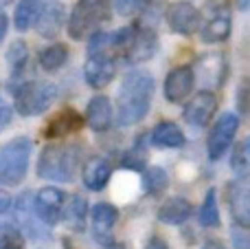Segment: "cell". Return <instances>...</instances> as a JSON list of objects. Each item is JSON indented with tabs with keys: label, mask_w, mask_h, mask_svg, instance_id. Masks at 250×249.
<instances>
[{
	"label": "cell",
	"mask_w": 250,
	"mask_h": 249,
	"mask_svg": "<svg viewBox=\"0 0 250 249\" xmlns=\"http://www.w3.org/2000/svg\"><path fill=\"white\" fill-rule=\"evenodd\" d=\"M9 207H11V194L0 190V214H4Z\"/></svg>",
	"instance_id": "36"
},
{
	"label": "cell",
	"mask_w": 250,
	"mask_h": 249,
	"mask_svg": "<svg viewBox=\"0 0 250 249\" xmlns=\"http://www.w3.org/2000/svg\"><path fill=\"white\" fill-rule=\"evenodd\" d=\"M235 104H237V110L244 119L250 122V75L242 79L239 84V91H237V97H235Z\"/></svg>",
	"instance_id": "32"
},
{
	"label": "cell",
	"mask_w": 250,
	"mask_h": 249,
	"mask_svg": "<svg viewBox=\"0 0 250 249\" xmlns=\"http://www.w3.org/2000/svg\"><path fill=\"white\" fill-rule=\"evenodd\" d=\"M195 86V75L191 66H176L165 79V97L171 104H180L191 95Z\"/></svg>",
	"instance_id": "15"
},
{
	"label": "cell",
	"mask_w": 250,
	"mask_h": 249,
	"mask_svg": "<svg viewBox=\"0 0 250 249\" xmlns=\"http://www.w3.org/2000/svg\"><path fill=\"white\" fill-rule=\"evenodd\" d=\"M226 197H229V210L235 225L250 229V181L237 179L229 183Z\"/></svg>",
	"instance_id": "11"
},
{
	"label": "cell",
	"mask_w": 250,
	"mask_h": 249,
	"mask_svg": "<svg viewBox=\"0 0 250 249\" xmlns=\"http://www.w3.org/2000/svg\"><path fill=\"white\" fill-rule=\"evenodd\" d=\"M202 249H226V247L222 245L220 241H207V243L202 245Z\"/></svg>",
	"instance_id": "39"
},
{
	"label": "cell",
	"mask_w": 250,
	"mask_h": 249,
	"mask_svg": "<svg viewBox=\"0 0 250 249\" xmlns=\"http://www.w3.org/2000/svg\"><path fill=\"white\" fill-rule=\"evenodd\" d=\"M154 0H114V7L121 16H134V13L143 11L147 4H151Z\"/></svg>",
	"instance_id": "33"
},
{
	"label": "cell",
	"mask_w": 250,
	"mask_h": 249,
	"mask_svg": "<svg viewBox=\"0 0 250 249\" xmlns=\"http://www.w3.org/2000/svg\"><path fill=\"white\" fill-rule=\"evenodd\" d=\"M198 33L202 42H224L230 35V7L224 0L208 2L207 11L200 16Z\"/></svg>",
	"instance_id": "8"
},
{
	"label": "cell",
	"mask_w": 250,
	"mask_h": 249,
	"mask_svg": "<svg viewBox=\"0 0 250 249\" xmlns=\"http://www.w3.org/2000/svg\"><path fill=\"white\" fill-rule=\"evenodd\" d=\"M154 97V79L143 71H132L123 79L121 91L117 100V119L121 126H134L138 124L151 106Z\"/></svg>",
	"instance_id": "1"
},
{
	"label": "cell",
	"mask_w": 250,
	"mask_h": 249,
	"mask_svg": "<svg viewBox=\"0 0 250 249\" xmlns=\"http://www.w3.org/2000/svg\"><path fill=\"white\" fill-rule=\"evenodd\" d=\"M0 249H24V236L13 225L0 227Z\"/></svg>",
	"instance_id": "30"
},
{
	"label": "cell",
	"mask_w": 250,
	"mask_h": 249,
	"mask_svg": "<svg viewBox=\"0 0 250 249\" xmlns=\"http://www.w3.org/2000/svg\"><path fill=\"white\" fill-rule=\"evenodd\" d=\"M62 216H64L66 225H68L73 232H83V227H86V216H88L86 199L75 194V197L68 201V207L62 210Z\"/></svg>",
	"instance_id": "24"
},
{
	"label": "cell",
	"mask_w": 250,
	"mask_h": 249,
	"mask_svg": "<svg viewBox=\"0 0 250 249\" xmlns=\"http://www.w3.org/2000/svg\"><path fill=\"white\" fill-rule=\"evenodd\" d=\"M169 185V176L163 168H147L145 174H143V188L149 197H160V194L167 190Z\"/></svg>",
	"instance_id": "26"
},
{
	"label": "cell",
	"mask_w": 250,
	"mask_h": 249,
	"mask_svg": "<svg viewBox=\"0 0 250 249\" xmlns=\"http://www.w3.org/2000/svg\"><path fill=\"white\" fill-rule=\"evenodd\" d=\"M112 249H114V247H112Z\"/></svg>",
	"instance_id": "41"
},
{
	"label": "cell",
	"mask_w": 250,
	"mask_h": 249,
	"mask_svg": "<svg viewBox=\"0 0 250 249\" xmlns=\"http://www.w3.org/2000/svg\"><path fill=\"white\" fill-rule=\"evenodd\" d=\"M112 16V0H77L68 16V35L73 40H88L99 33Z\"/></svg>",
	"instance_id": "4"
},
{
	"label": "cell",
	"mask_w": 250,
	"mask_h": 249,
	"mask_svg": "<svg viewBox=\"0 0 250 249\" xmlns=\"http://www.w3.org/2000/svg\"><path fill=\"white\" fill-rule=\"evenodd\" d=\"M42 9H44L42 0H20L16 7V13H13V25H16V29L29 31L31 26L38 22Z\"/></svg>",
	"instance_id": "23"
},
{
	"label": "cell",
	"mask_w": 250,
	"mask_h": 249,
	"mask_svg": "<svg viewBox=\"0 0 250 249\" xmlns=\"http://www.w3.org/2000/svg\"><path fill=\"white\" fill-rule=\"evenodd\" d=\"M7 29H9V18L0 11V44H2L4 35H7Z\"/></svg>",
	"instance_id": "37"
},
{
	"label": "cell",
	"mask_w": 250,
	"mask_h": 249,
	"mask_svg": "<svg viewBox=\"0 0 250 249\" xmlns=\"http://www.w3.org/2000/svg\"><path fill=\"white\" fill-rule=\"evenodd\" d=\"M68 60V47L60 42H53L48 44L46 49L40 51V66H42L46 73H53V71L62 69Z\"/></svg>",
	"instance_id": "25"
},
{
	"label": "cell",
	"mask_w": 250,
	"mask_h": 249,
	"mask_svg": "<svg viewBox=\"0 0 250 249\" xmlns=\"http://www.w3.org/2000/svg\"><path fill=\"white\" fill-rule=\"evenodd\" d=\"M233 245L237 249H250V236L248 232H244V227L233 229Z\"/></svg>",
	"instance_id": "34"
},
{
	"label": "cell",
	"mask_w": 250,
	"mask_h": 249,
	"mask_svg": "<svg viewBox=\"0 0 250 249\" xmlns=\"http://www.w3.org/2000/svg\"><path fill=\"white\" fill-rule=\"evenodd\" d=\"M112 51L119 55L125 64H141L158 51V38L156 31L147 25L134 22L129 26H123L117 33H112Z\"/></svg>",
	"instance_id": "2"
},
{
	"label": "cell",
	"mask_w": 250,
	"mask_h": 249,
	"mask_svg": "<svg viewBox=\"0 0 250 249\" xmlns=\"http://www.w3.org/2000/svg\"><path fill=\"white\" fill-rule=\"evenodd\" d=\"M151 144L156 148H182L185 146V132L173 122H160L151 130Z\"/></svg>",
	"instance_id": "21"
},
{
	"label": "cell",
	"mask_w": 250,
	"mask_h": 249,
	"mask_svg": "<svg viewBox=\"0 0 250 249\" xmlns=\"http://www.w3.org/2000/svg\"><path fill=\"white\" fill-rule=\"evenodd\" d=\"M237 128H239V119L233 113H224L213 124L211 132H208V139H207V152L211 161H220L226 154V150L230 148L235 135H237Z\"/></svg>",
	"instance_id": "9"
},
{
	"label": "cell",
	"mask_w": 250,
	"mask_h": 249,
	"mask_svg": "<svg viewBox=\"0 0 250 249\" xmlns=\"http://www.w3.org/2000/svg\"><path fill=\"white\" fill-rule=\"evenodd\" d=\"M147 249H169V247H167V243H165L163 238H151Z\"/></svg>",
	"instance_id": "38"
},
{
	"label": "cell",
	"mask_w": 250,
	"mask_h": 249,
	"mask_svg": "<svg viewBox=\"0 0 250 249\" xmlns=\"http://www.w3.org/2000/svg\"><path fill=\"white\" fill-rule=\"evenodd\" d=\"M200 225L204 227H217L220 225V210H217V201H215V190H208L207 197H204V203L200 207Z\"/></svg>",
	"instance_id": "28"
},
{
	"label": "cell",
	"mask_w": 250,
	"mask_h": 249,
	"mask_svg": "<svg viewBox=\"0 0 250 249\" xmlns=\"http://www.w3.org/2000/svg\"><path fill=\"white\" fill-rule=\"evenodd\" d=\"M230 168H233V172L239 176V179H246V176H250V137H246V139H244L242 144L235 148Z\"/></svg>",
	"instance_id": "27"
},
{
	"label": "cell",
	"mask_w": 250,
	"mask_h": 249,
	"mask_svg": "<svg viewBox=\"0 0 250 249\" xmlns=\"http://www.w3.org/2000/svg\"><path fill=\"white\" fill-rule=\"evenodd\" d=\"M191 216V203L182 197H171L158 207V221L167 225H182Z\"/></svg>",
	"instance_id": "20"
},
{
	"label": "cell",
	"mask_w": 250,
	"mask_h": 249,
	"mask_svg": "<svg viewBox=\"0 0 250 249\" xmlns=\"http://www.w3.org/2000/svg\"><path fill=\"white\" fill-rule=\"evenodd\" d=\"M145 161H147V154H145V144H143V137H141V139H136V144L132 146V150L123 157V166L132 168V170H143Z\"/></svg>",
	"instance_id": "31"
},
{
	"label": "cell",
	"mask_w": 250,
	"mask_h": 249,
	"mask_svg": "<svg viewBox=\"0 0 250 249\" xmlns=\"http://www.w3.org/2000/svg\"><path fill=\"white\" fill-rule=\"evenodd\" d=\"M86 124L95 132H105L112 126V104L105 95H95L88 101Z\"/></svg>",
	"instance_id": "19"
},
{
	"label": "cell",
	"mask_w": 250,
	"mask_h": 249,
	"mask_svg": "<svg viewBox=\"0 0 250 249\" xmlns=\"http://www.w3.org/2000/svg\"><path fill=\"white\" fill-rule=\"evenodd\" d=\"M9 2H13V0H0V7H4V4H9Z\"/></svg>",
	"instance_id": "40"
},
{
	"label": "cell",
	"mask_w": 250,
	"mask_h": 249,
	"mask_svg": "<svg viewBox=\"0 0 250 249\" xmlns=\"http://www.w3.org/2000/svg\"><path fill=\"white\" fill-rule=\"evenodd\" d=\"M62 22H64V9L60 4H51V7L44 4L42 13H40L38 22L33 26L38 29V33L42 38H55L62 29Z\"/></svg>",
	"instance_id": "22"
},
{
	"label": "cell",
	"mask_w": 250,
	"mask_h": 249,
	"mask_svg": "<svg viewBox=\"0 0 250 249\" xmlns=\"http://www.w3.org/2000/svg\"><path fill=\"white\" fill-rule=\"evenodd\" d=\"M55 100H57V86L51 82H42V79L22 82L13 91V108L22 117L42 115L46 108H51V104Z\"/></svg>",
	"instance_id": "6"
},
{
	"label": "cell",
	"mask_w": 250,
	"mask_h": 249,
	"mask_svg": "<svg viewBox=\"0 0 250 249\" xmlns=\"http://www.w3.org/2000/svg\"><path fill=\"white\" fill-rule=\"evenodd\" d=\"M88 44V60L83 66V77L88 86L95 91L105 88L114 79L117 73V55L112 51V33H95L90 35Z\"/></svg>",
	"instance_id": "3"
},
{
	"label": "cell",
	"mask_w": 250,
	"mask_h": 249,
	"mask_svg": "<svg viewBox=\"0 0 250 249\" xmlns=\"http://www.w3.org/2000/svg\"><path fill=\"white\" fill-rule=\"evenodd\" d=\"M77 159L79 152L75 146L68 144H48L42 150L38 161V174L40 179L48 181H62L68 183L77 174Z\"/></svg>",
	"instance_id": "5"
},
{
	"label": "cell",
	"mask_w": 250,
	"mask_h": 249,
	"mask_svg": "<svg viewBox=\"0 0 250 249\" xmlns=\"http://www.w3.org/2000/svg\"><path fill=\"white\" fill-rule=\"evenodd\" d=\"M31 161V141L26 137L11 139L0 148V183L18 185L26 176Z\"/></svg>",
	"instance_id": "7"
},
{
	"label": "cell",
	"mask_w": 250,
	"mask_h": 249,
	"mask_svg": "<svg viewBox=\"0 0 250 249\" xmlns=\"http://www.w3.org/2000/svg\"><path fill=\"white\" fill-rule=\"evenodd\" d=\"M11 117H13V108L7 104V101H2V100H0V132H2L4 128L9 126V122H11Z\"/></svg>",
	"instance_id": "35"
},
{
	"label": "cell",
	"mask_w": 250,
	"mask_h": 249,
	"mask_svg": "<svg viewBox=\"0 0 250 249\" xmlns=\"http://www.w3.org/2000/svg\"><path fill=\"white\" fill-rule=\"evenodd\" d=\"M110 176H112V163L104 157H95L83 166L82 170V179H83V185L92 192H99L108 185Z\"/></svg>",
	"instance_id": "18"
},
{
	"label": "cell",
	"mask_w": 250,
	"mask_h": 249,
	"mask_svg": "<svg viewBox=\"0 0 250 249\" xmlns=\"http://www.w3.org/2000/svg\"><path fill=\"white\" fill-rule=\"evenodd\" d=\"M83 117L75 108H62L48 119L46 128H44V137L46 139H64V137L73 135V132L82 130Z\"/></svg>",
	"instance_id": "16"
},
{
	"label": "cell",
	"mask_w": 250,
	"mask_h": 249,
	"mask_svg": "<svg viewBox=\"0 0 250 249\" xmlns=\"http://www.w3.org/2000/svg\"><path fill=\"white\" fill-rule=\"evenodd\" d=\"M215 110H217V97L213 95L211 91H200L198 95H193L185 104L182 117H185V122L189 124V126L202 128L213 119Z\"/></svg>",
	"instance_id": "12"
},
{
	"label": "cell",
	"mask_w": 250,
	"mask_h": 249,
	"mask_svg": "<svg viewBox=\"0 0 250 249\" xmlns=\"http://www.w3.org/2000/svg\"><path fill=\"white\" fill-rule=\"evenodd\" d=\"M92 219V236L101 245H112L114 225L119 221V210L112 203H97L90 212Z\"/></svg>",
	"instance_id": "14"
},
{
	"label": "cell",
	"mask_w": 250,
	"mask_h": 249,
	"mask_svg": "<svg viewBox=\"0 0 250 249\" xmlns=\"http://www.w3.org/2000/svg\"><path fill=\"white\" fill-rule=\"evenodd\" d=\"M195 79H200V84L208 88H215L224 82L226 77V60L217 53H207L198 60V73L193 71Z\"/></svg>",
	"instance_id": "17"
},
{
	"label": "cell",
	"mask_w": 250,
	"mask_h": 249,
	"mask_svg": "<svg viewBox=\"0 0 250 249\" xmlns=\"http://www.w3.org/2000/svg\"><path fill=\"white\" fill-rule=\"evenodd\" d=\"M167 25L178 35H193L200 26V11L191 2H173L167 9Z\"/></svg>",
	"instance_id": "13"
},
{
	"label": "cell",
	"mask_w": 250,
	"mask_h": 249,
	"mask_svg": "<svg viewBox=\"0 0 250 249\" xmlns=\"http://www.w3.org/2000/svg\"><path fill=\"white\" fill-rule=\"evenodd\" d=\"M7 62H9V66H11L13 75H20L22 71H24L26 62H29V49H26V44L20 42V40L13 42L7 53Z\"/></svg>",
	"instance_id": "29"
},
{
	"label": "cell",
	"mask_w": 250,
	"mask_h": 249,
	"mask_svg": "<svg viewBox=\"0 0 250 249\" xmlns=\"http://www.w3.org/2000/svg\"><path fill=\"white\" fill-rule=\"evenodd\" d=\"M66 194L62 190L53 188H42L33 199V212L42 225H55L62 221V210H64Z\"/></svg>",
	"instance_id": "10"
}]
</instances>
